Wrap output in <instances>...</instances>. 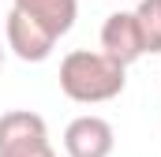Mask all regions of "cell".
<instances>
[{
	"instance_id": "cell-2",
	"label": "cell",
	"mask_w": 161,
	"mask_h": 157,
	"mask_svg": "<svg viewBox=\"0 0 161 157\" xmlns=\"http://www.w3.org/2000/svg\"><path fill=\"white\" fill-rule=\"evenodd\" d=\"M0 157H56L49 146V127L30 109H11L0 116Z\"/></svg>"
},
{
	"instance_id": "cell-7",
	"label": "cell",
	"mask_w": 161,
	"mask_h": 157,
	"mask_svg": "<svg viewBox=\"0 0 161 157\" xmlns=\"http://www.w3.org/2000/svg\"><path fill=\"white\" fill-rule=\"evenodd\" d=\"M135 19L146 41V52H161V0H139Z\"/></svg>"
},
{
	"instance_id": "cell-8",
	"label": "cell",
	"mask_w": 161,
	"mask_h": 157,
	"mask_svg": "<svg viewBox=\"0 0 161 157\" xmlns=\"http://www.w3.org/2000/svg\"><path fill=\"white\" fill-rule=\"evenodd\" d=\"M0 68H4V45H0Z\"/></svg>"
},
{
	"instance_id": "cell-3",
	"label": "cell",
	"mask_w": 161,
	"mask_h": 157,
	"mask_svg": "<svg viewBox=\"0 0 161 157\" xmlns=\"http://www.w3.org/2000/svg\"><path fill=\"white\" fill-rule=\"evenodd\" d=\"M116 150V131L105 116L82 112L64 127V154L68 157H109Z\"/></svg>"
},
{
	"instance_id": "cell-4",
	"label": "cell",
	"mask_w": 161,
	"mask_h": 157,
	"mask_svg": "<svg viewBox=\"0 0 161 157\" xmlns=\"http://www.w3.org/2000/svg\"><path fill=\"white\" fill-rule=\"evenodd\" d=\"M4 41H8V49L23 60V64H41V60H49L53 56V49H56V38L34 23L30 15H23V11H8V23H4Z\"/></svg>"
},
{
	"instance_id": "cell-5",
	"label": "cell",
	"mask_w": 161,
	"mask_h": 157,
	"mask_svg": "<svg viewBox=\"0 0 161 157\" xmlns=\"http://www.w3.org/2000/svg\"><path fill=\"white\" fill-rule=\"evenodd\" d=\"M101 52L116 60L120 68H131L139 56H146V41H142L135 11H113L101 23Z\"/></svg>"
},
{
	"instance_id": "cell-1",
	"label": "cell",
	"mask_w": 161,
	"mask_h": 157,
	"mask_svg": "<svg viewBox=\"0 0 161 157\" xmlns=\"http://www.w3.org/2000/svg\"><path fill=\"white\" fill-rule=\"evenodd\" d=\"M127 86V68L109 60L101 49H71L60 60V94L75 105H101L120 97Z\"/></svg>"
},
{
	"instance_id": "cell-6",
	"label": "cell",
	"mask_w": 161,
	"mask_h": 157,
	"mask_svg": "<svg viewBox=\"0 0 161 157\" xmlns=\"http://www.w3.org/2000/svg\"><path fill=\"white\" fill-rule=\"evenodd\" d=\"M15 11L30 15L34 23H41L53 38L60 41L79 19V0H11Z\"/></svg>"
}]
</instances>
